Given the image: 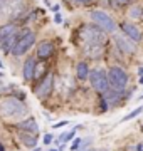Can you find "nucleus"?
<instances>
[{
    "label": "nucleus",
    "instance_id": "1",
    "mask_svg": "<svg viewBox=\"0 0 143 151\" xmlns=\"http://www.w3.org/2000/svg\"><path fill=\"white\" fill-rule=\"evenodd\" d=\"M27 114V108L20 99L15 97H4L0 99V116L7 119H17Z\"/></svg>",
    "mask_w": 143,
    "mask_h": 151
},
{
    "label": "nucleus",
    "instance_id": "2",
    "mask_svg": "<svg viewBox=\"0 0 143 151\" xmlns=\"http://www.w3.org/2000/svg\"><path fill=\"white\" fill-rule=\"evenodd\" d=\"M108 74V82H110L111 89H115L118 92H123L128 86V74L125 70L118 67V65H113L110 67V70L106 72Z\"/></svg>",
    "mask_w": 143,
    "mask_h": 151
},
{
    "label": "nucleus",
    "instance_id": "3",
    "mask_svg": "<svg viewBox=\"0 0 143 151\" xmlns=\"http://www.w3.org/2000/svg\"><path fill=\"white\" fill-rule=\"evenodd\" d=\"M35 42V34L32 30H24L19 37L15 39V44L12 45L10 52L14 55H24Z\"/></svg>",
    "mask_w": 143,
    "mask_h": 151
},
{
    "label": "nucleus",
    "instance_id": "4",
    "mask_svg": "<svg viewBox=\"0 0 143 151\" xmlns=\"http://www.w3.org/2000/svg\"><path fill=\"white\" fill-rule=\"evenodd\" d=\"M89 17H91V20L98 25L101 30H105V32H116V22L111 19L106 12L103 10H93L91 14H89Z\"/></svg>",
    "mask_w": 143,
    "mask_h": 151
},
{
    "label": "nucleus",
    "instance_id": "5",
    "mask_svg": "<svg viewBox=\"0 0 143 151\" xmlns=\"http://www.w3.org/2000/svg\"><path fill=\"white\" fill-rule=\"evenodd\" d=\"M89 81L94 91L98 92H106L110 89V82H108V74L103 69H94L89 70Z\"/></svg>",
    "mask_w": 143,
    "mask_h": 151
},
{
    "label": "nucleus",
    "instance_id": "6",
    "mask_svg": "<svg viewBox=\"0 0 143 151\" xmlns=\"http://www.w3.org/2000/svg\"><path fill=\"white\" fill-rule=\"evenodd\" d=\"M81 37L86 40V44H103L105 42V32L98 25H84L81 29Z\"/></svg>",
    "mask_w": 143,
    "mask_h": 151
},
{
    "label": "nucleus",
    "instance_id": "7",
    "mask_svg": "<svg viewBox=\"0 0 143 151\" xmlns=\"http://www.w3.org/2000/svg\"><path fill=\"white\" fill-rule=\"evenodd\" d=\"M52 87H54V74L52 72H47V76L40 81V84L37 87V97L39 99L49 97L51 92H52Z\"/></svg>",
    "mask_w": 143,
    "mask_h": 151
},
{
    "label": "nucleus",
    "instance_id": "8",
    "mask_svg": "<svg viewBox=\"0 0 143 151\" xmlns=\"http://www.w3.org/2000/svg\"><path fill=\"white\" fill-rule=\"evenodd\" d=\"M121 30H123V35L128 39H131L133 42H138L142 40V32L138 30V27L131 22H123L121 24Z\"/></svg>",
    "mask_w": 143,
    "mask_h": 151
},
{
    "label": "nucleus",
    "instance_id": "9",
    "mask_svg": "<svg viewBox=\"0 0 143 151\" xmlns=\"http://www.w3.org/2000/svg\"><path fill=\"white\" fill-rule=\"evenodd\" d=\"M115 42H116V45H118V49L123 50L125 54H131V52H135V45H133L130 40H126L125 35H118V34H116L115 35Z\"/></svg>",
    "mask_w": 143,
    "mask_h": 151
},
{
    "label": "nucleus",
    "instance_id": "10",
    "mask_svg": "<svg viewBox=\"0 0 143 151\" xmlns=\"http://www.w3.org/2000/svg\"><path fill=\"white\" fill-rule=\"evenodd\" d=\"M54 52V44L51 42V40H44V42H40L37 45V55L40 59H47L51 57Z\"/></svg>",
    "mask_w": 143,
    "mask_h": 151
},
{
    "label": "nucleus",
    "instance_id": "11",
    "mask_svg": "<svg viewBox=\"0 0 143 151\" xmlns=\"http://www.w3.org/2000/svg\"><path fill=\"white\" fill-rule=\"evenodd\" d=\"M34 69H35V60H34V57H29L24 62V69H22V76H24L25 81L34 79Z\"/></svg>",
    "mask_w": 143,
    "mask_h": 151
},
{
    "label": "nucleus",
    "instance_id": "12",
    "mask_svg": "<svg viewBox=\"0 0 143 151\" xmlns=\"http://www.w3.org/2000/svg\"><path fill=\"white\" fill-rule=\"evenodd\" d=\"M19 126V129H22L24 133H29V134H37V123L34 121V119H25V121H22V123L17 124Z\"/></svg>",
    "mask_w": 143,
    "mask_h": 151
},
{
    "label": "nucleus",
    "instance_id": "13",
    "mask_svg": "<svg viewBox=\"0 0 143 151\" xmlns=\"http://www.w3.org/2000/svg\"><path fill=\"white\" fill-rule=\"evenodd\" d=\"M84 54L89 55V57H99V55L103 54V44H86V47H84Z\"/></svg>",
    "mask_w": 143,
    "mask_h": 151
},
{
    "label": "nucleus",
    "instance_id": "14",
    "mask_svg": "<svg viewBox=\"0 0 143 151\" xmlns=\"http://www.w3.org/2000/svg\"><path fill=\"white\" fill-rule=\"evenodd\" d=\"M15 32H17L15 24H5V25H2V27H0V42H2L4 39L14 35Z\"/></svg>",
    "mask_w": 143,
    "mask_h": 151
},
{
    "label": "nucleus",
    "instance_id": "15",
    "mask_svg": "<svg viewBox=\"0 0 143 151\" xmlns=\"http://www.w3.org/2000/svg\"><path fill=\"white\" fill-rule=\"evenodd\" d=\"M76 74H77V77H79L81 81L88 79V77H89V67H88V64H86V62H77Z\"/></svg>",
    "mask_w": 143,
    "mask_h": 151
},
{
    "label": "nucleus",
    "instance_id": "16",
    "mask_svg": "<svg viewBox=\"0 0 143 151\" xmlns=\"http://www.w3.org/2000/svg\"><path fill=\"white\" fill-rule=\"evenodd\" d=\"M20 141H22V145L27 146V148H35V145H37L35 134H29V133H20Z\"/></svg>",
    "mask_w": 143,
    "mask_h": 151
},
{
    "label": "nucleus",
    "instance_id": "17",
    "mask_svg": "<svg viewBox=\"0 0 143 151\" xmlns=\"http://www.w3.org/2000/svg\"><path fill=\"white\" fill-rule=\"evenodd\" d=\"M15 39H17V35H15V34H14V35H10V37L4 39V40L0 42V49H2V50H10V49H12V45L15 44Z\"/></svg>",
    "mask_w": 143,
    "mask_h": 151
},
{
    "label": "nucleus",
    "instance_id": "18",
    "mask_svg": "<svg viewBox=\"0 0 143 151\" xmlns=\"http://www.w3.org/2000/svg\"><path fill=\"white\" fill-rule=\"evenodd\" d=\"M143 17V10L138 5H133L130 9V19H142Z\"/></svg>",
    "mask_w": 143,
    "mask_h": 151
},
{
    "label": "nucleus",
    "instance_id": "19",
    "mask_svg": "<svg viewBox=\"0 0 143 151\" xmlns=\"http://www.w3.org/2000/svg\"><path fill=\"white\" fill-rule=\"evenodd\" d=\"M142 111H143V108H142V106H140V108H136V109H133L131 113H130V114H126V116L123 118V121H130V119H133L135 116H138V114L142 113Z\"/></svg>",
    "mask_w": 143,
    "mask_h": 151
},
{
    "label": "nucleus",
    "instance_id": "20",
    "mask_svg": "<svg viewBox=\"0 0 143 151\" xmlns=\"http://www.w3.org/2000/svg\"><path fill=\"white\" fill-rule=\"evenodd\" d=\"M74 134H76V129H72V131H69V133H64V134L61 136V141H71L72 138H74Z\"/></svg>",
    "mask_w": 143,
    "mask_h": 151
},
{
    "label": "nucleus",
    "instance_id": "21",
    "mask_svg": "<svg viewBox=\"0 0 143 151\" xmlns=\"http://www.w3.org/2000/svg\"><path fill=\"white\" fill-rule=\"evenodd\" d=\"M44 65H40V67H37V69H34V77H40V74H44Z\"/></svg>",
    "mask_w": 143,
    "mask_h": 151
},
{
    "label": "nucleus",
    "instance_id": "22",
    "mask_svg": "<svg viewBox=\"0 0 143 151\" xmlns=\"http://www.w3.org/2000/svg\"><path fill=\"white\" fill-rule=\"evenodd\" d=\"M52 139H54V138H52V134H44V145H51V143H52Z\"/></svg>",
    "mask_w": 143,
    "mask_h": 151
},
{
    "label": "nucleus",
    "instance_id": "23",
    "mask_svg": "<svg viewBox=\"0 0 143 151\" xmlns=\"http://www.w3.org/2000/svg\"><path fill=\"white\" fill-rule=\"evenodd\" d=\"M116 5H130L131 4V0H115Z\"/></svg>",
    "mask_w": 143,
    "mask_h": 151
},
{
    "label": "nucleus",
    "instance_id": "24",
    "mask_svg": "<svg viewBox=\"0 0 143 151\" xmlns=\"http://www.w3.org/2000/svg\"><path fill=\"white\" fill-rule=\"evenodd\" d=\"M79 143H81V139H79V138H76V139H74V143H72V146H71V150L74 151L77 146H79Z\"/></svg>",
    "mask_w": 143,
    "mask_h": 151
},
{
    "label": "nucleus",
    "instance_id": "25",
    "mask_svg": "<svg viewBox=\"0 0 143 151\" xmlns=\"http://www.w3.org/2000/svg\"><path fill=\"white\" fill-rule=\"evenodd\" d=\"M66 124H67V121H61V123H56V124H54V128H56V129H59V128L66 126Z\"/></svg>",
    "mask_w": 143,
    "mask_h": 151
},
{
    "label": "nucleus",
    "instance_id": "26",
    "mask_svg": "<svg viewBox=\"0 0 143 151\" xmlns=\"http://www.w3.org/2000/svg\"><path fill=\"white\" fill-rule=\"evenodd\" d=\"M74 2H76V4H89V2H93V0H74Z\"/></svg>",
    "mask_w": 143,
    "mask_h": 151
},
{
    "label": "nucleus",
    "instance_id": "27",
    "mask_svg": "<svg viewBox=\"0 0 143 151\" xmlns=\"http://www.w3.org/2000/svg\"><path fill=\"white\" fill-rule=\"evenodd\" d=\"M56 22H57V24H61V22H62V17L59 15V14H57V15H56V19H54Z\"/></svg>",
    "mask_w": 143,
    "mask_h": 151
},
{
    "label": "nucleus",
    "instance_id": "28",
    "mask_svg": "<svg viewBox=\"0 0 143 151\" xmlns=\"http://www.w3.org/2000/svg\"><path fill=\"white\" fill-rule=\"evenodd\" d=\"M136 150H138V151H143V145H138V146H136Z\"/></svg>",
    "mask_w": 143,
    "mask_h": 151
},
{
    "label": "nucleus",
    "instance_id": "29",
    "mask_svg": "<svg viewBox=\"0 0 143 151\" xmlns=\"http://www.w3.org/2000/svg\"><path fill=\"white\" fill-rule=\"evenodd\" d=\"M138 74H140V76H143V67H140V69H138Z\"/></svg>",
    "mask_w": 143,
    "mask_h": 151
},
{
    "label": "nucleus",
    "instance_id": "30",
    "mask_svg": "<svg viewBox=\"0 0 143 151\" xmlns=\"http://www.w3.org/2000/svg\"><path fill=\"white\" fill-rule=\"evenodd\" d=\"M140 84H143V76H142V77H140Z\"/></svg>",
    "mask_w": 143,
    "mask_h": 151
},
{
    "label": "nucleus",
    "instance_id": "31",
    "mask_svg": "<svg viewBox=\"0 0 143 151\" xmlns=\"http://www.w3.org/2000/svg\"><path fill=\"white\" fill-rule=\"evenodd\" d=\"M32 151H40V150H39V148H34V150Z\"/></svg>",
    "mask_w": 143,
    "mask_h": 151
},
{
    "label": "nucleus",
    "instance_id": "32",
    "mask_svg": "<svg viewBox=\"0 0 143 151\" xmlns=\"http://www.w3.org/2000/svg\"><path fill=\"white\" fill-rule=\"evenodd\" d=\"M0 151H4V146H2V145H0Z\"/></svg>",
    "mask_w": 143,
    "mask_h": 151
},
{
    "label": "nucleus",
    "instance_id": "33",
    "mask_svg": "<svg viewBox=\"0 0 143 151\" xmlns=\"http://www.w3.org/2000/svg\"><path fill=\"white\" fill-rule=\"evenodd\" d=\"M51 151H59V150H51Z\"/></svg>",
    "mask_w": 143,
    "mask_h": 151
},
{
    "label": "nucleus",
    "instance_id": "34",
    "mask_svg": "<svg viewBox=\"0 0 143 151\" xmlns=\"http://www.w3.org/2000/svg\"><path fill=\"white\" fill-rule=\"evenodd\" d=\"M103 151H108V150H103Z\"/></svg>",
    "mask_w": 143,
    "mask_h": 151
},
{
    "label": "nucleus",
    "instance_id": "35",
    "mask_svg": "<svg viewBox=\"0 0 143 151\" xmlns=\"http://www.w3.org/2000/svg\"><path fill=\"white\" fill-rule=\"evenodd\" d=\"M0 76H2V72H0Z\"/></svg>",
    "mask_w": 143,
    "mask_h": 151
}]
</instances>
